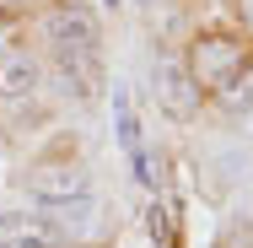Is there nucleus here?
<instances>
[{
    "label": "nucleus",
    "mask_w": 253,
    "mask_h": 248,
    "mask_svg": "<svg viewBox=\"0 0 253 248\" xmlns=\"http://www.w3.org/2000/svg\"><path fill=\"white\" fill-rule=\"evenodd\" d=\"M194 87H200L210 102L221 108H248L253 102V44L243 33H221V27H205L189 38V54H183Z\"/></svg>",
    "instance_id": "f257e3e1"
},
{
    "label": "nucleus",
    "mask_w": 253,
    "mask_h": 248,
    "mask_svg": "<svg viewBox=\"0 0 253 248\" xmlns=\"http://www.w3.org/2000/svg\"><path fill=\"white\" fill-rule=\"evenodd\" d=\"M151 98L156 108L167 113V119H178V124H194L205 108V92L194 87V76H189V65L178 59V54H156L151 59Z\"/></svg>",
    "instance_id": "f03ea898"
},
{
    "label": "nucleus",
    "mask_w": 253,
    "mask_h": 248,
    "mask_svg": "<svg viewBox=\"0 0 253 248\" xmlns=\"http://www.w3.org/2000/svg\"><path fill=\"white\" fill-rule=\"evenodd\" d=\"M43 38H49L54 54H97L102 27H97V16L81 0H59L49 16H43Z\"/></svg>",
    "instance_id": "7ed1b4c3"
},
{
    "label": "nucleus",
    "mask_w": 253,
    "mask_h": 248,
    "mask_svg": "<svg viewBox=\"0 0 253 248\" xmlns=\"http://www.w3.org/2000/svg\"><path fill=\"white\" fill-rule=\"evenodd\" d=\"M27 195L38 205H70V199H86L92 195V173L81 162H38L27 167Z\"/></svg>",
    "instance_id": "20e7f679"
},
{
    "label": "nucleus",
    "mask_w": 253,
    "mask_h": 248,
    "mask_svg": "<svg viewBox=\"0 0 253 248\" xmlns=\"http://www.w3.org/2000/svg\"><path fill=\"white\" fill-rule=\"evenodd\" d=\"M65 232L54 216H0V248H59Z\"/></svg>",
    "instance_id": "39448f33"
},
{
    "label": "nucleus",
    "mask_w": 253,
    "mask_h": 248,
    "mask_svg": "<svg viewBox=\"0 0 253 248\" xmlns=\"http://www.w3.org/2000/svg\"><path fill=\"white\" fill-rule=\"evenodd\" d=\"M38 92V59L27 49H0V102H22Z\"/></svg>",
    "instance_id": "423d86ee"
},
{
    "label": "nucleus",
    "mask_w": 253,
    "mask_h": 248,
    "mask_svg": "<svg viewBox=\"0 0 253 248\" xmlns=\"http://www.w3.org/2000/svg\"><path fill=\"white\" fill-rule=\"evenodd\" d=\"M232 22H237V33L253 44V0H232Z\"/></svg>",
    "instance_id": "0eeeda50"
}]
</instances>
